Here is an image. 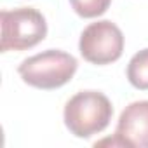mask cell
Instances as JSON below:
<instances>
[{
    "label": "cell",
    "mask_w": 148,
    "mask_h": 148,
    "mask_svg": "<svg viewBox=\"0 0 148 148\" xmlns=\"http://www.w3.org/2000/svg\"><path fill=\"white\" fill-rule=\"evenodd\" d=\"M115 132L129 148H148V101H134L125 106Z\"/></svg>",
    "instance_id": "cell-5"
},
{
    "label": "cell",
    "mask_w": 148,
    "mask_h": 148,
    "mask_svg": "<svg viewBox=\"0 0 148 148\" xmlns=\"http://www.w3.org/2000/svg\"><path fill=\"white\" fill-rule=\"evenodd\" d=\"M105 145H112V146H127V143L115 132V136L113 138H106V139H101V141H98L94 146H105ZM129 148V146H127Z\"/></svg>",
    "instance_id": "cell-8"
},
{
    "label": "cell",
    "mask_w": 148,
    "mask_h": 148,
    "mask_svg": "<svg viewBox=\"0 0 148 148\" xmlns=\"http://www.w3.org/2000/svg\"><path fill=\"white\" fill-rule=\"evenodd\" d=\"M113 106L98 91H82L68 99L64 106V125L77 138H91L105 131L112 120Z\"/></svg>",
    "instance_id": "cell-1"
},
{
    "label": "cell",
    "mask_w": 148,
    "mask_h": 148,
    "mask_svg": "<svg viewBox=\"0 0 148 148\" xmlns=\"http://www.w3.org/2000/svg\"><path fill=\"white\" fill-rule=\"evenodd\" d=\"M70 4L80 18H98L108 11L112 0H70Z\"/></svg>",
    "instance_id": "cell-7"
},
{
    "label": "cell",
    "mask_w": 148,
    "mask_h": 148,
    "mask_svg": "<svg viewBox=\"0 0 148 148\" xmlns=\"http://www.w3.org/2000/svg\"><path fill=\"white\" fill-rule=\"evenodd\" d=\"M79 49L86 61L92 64H110L124 52L122 30L108 19L91 23L80 35Z\"/></svg>",
    "instance_id": "cell-4"
},
{
    "label": "cell",
    "mask_w": 148,
    "mask_h": 148,
    "mask_svg": "<svg viewBox=\"0 0 148 148\" xmlns=\"http://www.w3.org/2000/svg\"><path fill=\"white\" fill-rule=\"evenodd\" d=\"M127 79L132 87L148 91V49L136 52L127 64Z\"/></svg>",
    "instance_id": "cell-6"
},
{
    "label": "cell",
    "mask_w": 148,
    "mask_h": 148,
    "mask_svg": "<svg viewBox=\"0 0 148 148\" xmlns=\"http://www.w3.org/2000/svg\"><path fill=\"white\" fill-rule=\"evenodd\" d=\"M77 59L71 54L58 49H49L26 58L18 71L21 79L37 89H58L68 84L77 71Z\"/></svg>",
    "instance_id": "cell-2"
},
{
    "label": "cell",
    "mask_w": 148,
    "mask_h": 148,
    "mask_svg": "<svg viewBox=\"0 0 148 148\" xmlns=\"http://www.w3.org/2000/svg\"><path fill=\"white\" fill-rule=\"evenodd\" d=\"M2 21V51H25L47 35V23L42 12L33 7H19L0 12Z\"/></svg>",
    "instance_id": "cell-3"
}]
</instances>
